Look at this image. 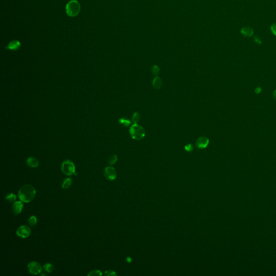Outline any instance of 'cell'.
Here are the masks:
<instances>
[{
    "instance_id": "obj_11",
    "label": "cell",
    "mask_w": 276,
    "mask_h": 276,
    "mask_svg": "<svg viewBox=\"0 0 276 276\" xmlns=\"http://www.w3.org/2000/svg\"><path fill=\"white\" fill-rule=\"evenodd\" d=\"M26 163L31 168H37L39 166V161L36 157H30L26 160Z\"/></svg>"
},
{
    "instance_id": "obj_25",
    "label": "cell",
    "mask_w": 276,
    "mask_h": 276,
    "mask_svg": "<svg viewBox=\"0 0 276 276\" xmlns=\"http://www.w3.org/2000/svg\"><path fill=\"white\" fill-rule=\"evenodd\" d=\"M271 30L272 31L273 34L276 36V23L273 24L271 26Z\"/></svg>"
},
{
    "instance_id": "obj_20",
    "label": "cell",
    "mask_w": 276,
    "mask_h": 276,
    "mask_svg": "<svg viewBox=\"0 0 276 276\" xmlns=\"http://www.w3.org/2000/svg\"><path fill=\"white\" fill-rule=\"evenodd\" d=\"M118 157L116 155H112L109 160V163L110 165H113L115 163V162L117 161Z\"/></svg>"
},
{
    "instance_id": "obj_22",
    "label": "cell",
    "mask_w": 276,
    "mask_h": 276,
    "mask_svg": "<svg viewBox=\"0 0 276 276\" xmlns=\"http://www.w3.org/2000/svg\"><path fill=\"white\" fill-rule=\"evenodd\" d=\"M152 71L154 75L157 76L160 72V68H159V67L157 65H154L152 68Z\"/></svg>"
},
{
    "instance_id": "obj_27",
    "label": "cell",
    "mask_w": 276,
    "mask_h": 276,
    "mask_svg": "<svg viewBox=\"0 0 276 276\" xmlns=\"http://www.w3.org/2000/svg\"><path fill=\"white\" fill-rule=\"evenodd\" d=\"M255 92L257 94H259L261 92V89L260 87H257L256 89L255 90Z\"/></svg>"
},
{
    "instance_id": "obj_24",
    "label": "cell",
    "mask_w": 276,
    "mask_h": 276,
    "mask_svg": "<svg viewBox=\"0 0 276 276\" xmlns=\"http://www.w3.org/2000/svg\"><path fill=\"white\" fill-rule=\"evenodd\" d=\"M184 148H185V149L187 151V152H189L193 151V149H194L193 146L191 144H186V145L185 146V147H184Z\"/></svg>"
},
{
    "instance_id": "obj_15",
    "label": "cell",
    "mask_w": 276,
    "mask_h": 276,
    "mask_svg": "<svg viewBox=\"0 0 276 276\" xmlns=\"http://www.w3.org/2000/svg\"><path fill=\"white\" fill-rule=\"evenodd\" d=\"M72 183V180L71 178H67L65 179L62 184V187L63 189H68L71 186Z\"/></svg>"
},
{
    "instance_id": "obj_19",
    "label": "cell",
    "mask_w": 276,
    "mask_h": 276,
    "mask_svg": "<svg viewBox=\"0 0 276 276\" xmlns=\"http://www.w3.org/2000/svg\"><path fill=\"white\" fill-rule=\"evenodd\" d=\"M102 273L100 270H94L89 272L87 275L88 276H102Z\"/></svg>"
},
{
    "instance_id": "obj_6",
    "label": "cell",
    "mask_w": 276,
    "mask_h": 276,
    "mask_svg": "<svg viewBox=\"0 0 276 276\" xmlns=\"http://www.w3.org/2000/svg\"><path fill=\"white\" fill-rule=\"evenodd\" d=\"M31 232L29 226L26 225H21L16 230V235L21 238H26L30 236Z\"/></svg>"
},
{
    "instance_id": "obj_13",
    "label": "cell",
    "mask_w": 276,
    "mask_h": 276,
    "mask_svg": "<svg viewBox=\"0 0 276 276\" xmlns=\"http://www.w3.org/2000/svg\"><path fill=\"white\" fill-rule=\"evenodd\" d=\"M162 82V80L159 77H156L154 79H153V82H152V85L153 87L155 89H159L161 87Z\"/></svg>"
},
{
    "instance_id": "obj_1",
    "label": "cell",
    "mask_w": 276,
    "mask_h": 276,
    "mask_svg": "<svg viewBox=\"0 0 276 276\" xmlns=\"http://www.w3.org/2000/svg\"><path fill=\"white\" fill-rule=\"evenodd\" d=\"M36 194L34 187L30 184H26L20 188L18 191V197L22 202L28 203L34 200Z\"/></svg>"
},
{
    "instance_id": "obj_5",
    "label": "cell",
    "mask_w": 276,
    "mask_h": 276,
    "mask_svg": "<svg viewBox=\"0 0 276 276\" xmlns=\"http://www.w3.org/2000/svg\"><path fill=\"white\" fill-rule=\"evenodd\" d=\"M28 269L30 274L37 275L41 273L42 271V267L36 262H31L28 265Z\"/></svg>"
},
{
    "instance_id": "obj_21",
    "label": "cell",
    "mask_w": 276,
    "mask_h": 276,
    "mask_svg": "<svg viewBox=\"0 0 276 276\" xmlns=\"http://www.w3.org/2000/svg\"><path fill=\"white\" fill-rule=\"evenodd\" d=\"M139 120H140V115H139V113L137 112L134 113V114L133 115L132 117V121L134 123H138L139 121Z\"/></svg>"
},
{
    "instance_id": "obj_29",
    "label": "cell",
    "mask_w": 276,
    "mask_h": 276,
    "mask_svg": "<svg viewBox=\"0 0 276 276\" xmlns=\"http://www.w3.org/2000/svg\"><path fill=\"white\" fill-rule=\"evenodd\" d=\"M131 260H132V259H131V258H130V257H127V261L128 262L130 263V262H131Z\"/></svg>"
},
{
    "instance_id": "obj_14",
    "label": "cell",
    "mask_w": 276,
    "mask_h": 276,
    "mask_svg": "<svg viewBox=\"0 0 276 276\" xmlns=\"http://www.w3.org/2000/svg\"><path fill=\"white\" fill-rule=\"evenodd\" d=\"M17 199V196L14 193H9L7 194L5 197V200H7L9 202H12L15 201Z\"/></svg>"
},
{
    "instance_id": "obj_26",
    "label": "cell",
    "mask_w": 276,
    "mask_h": 276,
    "mask_svg": "<svg viewBox=\"0 0 276 276\" xmlns=\"http://www.w3.org/2000/svg\"><path fill=\"white\" fill-rule=\"evenodd\" d=\"M254 41H255V42L257 43H258V44H260V43H262V41H261V39H260L258 37H257V36H255V37H254Z\"/></svg>"
},
{
    "instance_id": "obj_10",
    "label": "cell",
    "mask_w": 276,
    "mask_h": 276,
    "mask_svg": "<svg viewBox=\"0 0 276 276\" xmlns=\"http://www.w3.org/2000/svg\"><path fill=\"white\" fill-rule=\"evenodd\" d=\"M20 47H21V43L17 40H14L9 43L8 45L5 48L10 50L16 51L18 50L20 48Z\"/></svg>"
},
{
    "instance_id": "obj_23",
    "label": "cell",
    "mask_w": 276,
    "mask_h": 276,
    "mask_svg": "<svg viewBox=\"0 0 276 276\" xmlns=\"http://www.w3.org/2000/svg\"><path fill=\"white\" fill-rule=\"evenodd\" d=\"M104 275L106 276H116L117 274H116L115 272V271H113L107 270L106 271H105Z\"/></svg>"
},
{
    "instance_id": "obj_8",
    "label": "cell",
    "mask_w": 276,
    "mask_h": 276,
    "mask_svg": "<svg viewBox=\"0 0 276 276\" xmlns=\"http://www.w3.org/2000/svg\"><path fill=\"white\" fill-rule=\"evenodd\" d=\"M209 143V140L208 139V138L205 136H201L197 140L196 144L199 149H203L208 146Z\"/></svg>"
},
{
    "instance_id": "obj_9",
    "label": "cell",
    "mask_w": 276,
    "mask_h": 276,
    "mask_svg": "<svg viewBox=\"0 0 276 276\" xmlns=\"http://www.w3.org/2000/svg\"><path fill=\"white\" fill-rule=\"evenodd\" d=\"M24 205L21 201H15L13 204V211L15 215L20 214L22 212Z\"/></svg>"
},
{
    "instance_id": "obj_3",
    "label": "cell",
    "mask_w": 276,
    "mask_h": 276,
    "mask_svg": "<svg viewBox=\"0 0 276 276\" xmlns=\"http://www.w3.org/2000/svg\"><path fill=\"white\" fill-rule=\"evenodd\" d=\"M130 133L132 138L136 140H141L145 136L144 128L137 123H134L130 127Z\"/></svg>"
},
{
    "instance_id": "obj_4",
    "label": "cell",
    "mask_w": 276,
    "mask_h": 276,
    "mask_svg": "<svg viewBox=\"0 0 276 276\" xmlns=\"http://www.w3.org/2000/svg\"><path fill=\"white\" fill-rule=\"evenodd\" d=\"M61 169L63 174L68 176H71L76 172L75 165L74 163L70 160H65L63 162Z\"/></svg>"
},
{
    "instance_id": "obj_18",
    "label": "cell",
    "mask_w": 276,
    "mask_h": 276,
    "mask_svg": "<svg viewBox=\"0 0 276 276\" xmlns=\"http://www.w3.org/2000/svg\"><path fill=\"white\" fill-rule=\"evenodd\" d=\"M119 123L120 124L122 125L123 126H128L131 124V121L128 119L125 118H120L119 120Z\"/></svg>"
},
{
    "instance_id": "obj_28",
    "label": "cell",
    "mask_w": 276,
    "mask_h": 276,
    "mask_svg": "<svg viewBox=\"0 0 276 276\" xmlns=\"http://www.w3.org/2000/svg\"><path fill=\"white\" fill-rule=\"evenodd\" d=\"M273 95V97H274V98H275V99H276V90L274 91Z\"/></svg>"
},
{
    "instance_id": "obj_12",
    "label": "cell",
    "mask_w": 276,
    "mask_h": 276,
    "mask_svg": "<svg viewBox=\"0 0 276 276\" xmlns=\"http://www.w3.org/2000/svg\"><path fill=\"white\" fill-rule=\"evenodd\" d=\"M242 34L245 37H251L254 34V30L249 26H245L241 30Z\"/></svg>"
},
{
    "instance_id": "obj_16",
    "label": "cell",
    "mask_w": 276,
    "mask_h": 276,
    "mask_svg": "<svg viewBox=\"0 0 276 276\" xmlns=\"http://www.w3.org/2000/svg\"><path fill=\"white\" fill-rule=\"evenodd\" d=\"M43 269L46 272L51 273L54 269V267L50 263H45L43 265Z\"/></svg>"
},
{
    "instance_id": "obj_7",
    "label": "cell",
    "mask_w": 276,
    "mask_h": 276,
    "mask_svg": "<svg viewBox=\"0 0 276 276\" xmlns=\"http://www.w3.org/2000/svg\"><path fill=\"white\" fill-rule=\"evenodd\" d=\"M104 175L108 180L112 181L117 178V172L113 167H107L104 170Z\"/></svg>"
},
{
    "instance_id": "obj_17",
    "label": "cell",
    "mask_w": 276,
    "mask_h": 276,
    "mask_svg": "<svg viewBox=\"0 0 276 276\" xmlns=\"http://www.w3.org/2000/svg\"><path fill=\"white\" fill-rule=\"evenodd\" d=\"M37 223V217L34 215H33V216H30L29 218L28 223L29 224L30 226H34V225H36Z\"/></svg>"
},
{
    "instance_id": "obj_2",
    "label": "cell",
    "mask_w": 276,
    "mask_h": 276,
    "mask_svg": "<svg viewBox=\"0 0 276 276\" xmlns=\"http://www.w3.org/2000/svg\"><path fill=\"white\" fill-rule=\"evenodd\" d=\"M66 13L70 17H75L79 14L81 11V5L76 0H72L66 4Z\"/></svg>"
}]
</instances>
